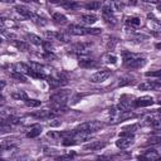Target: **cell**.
<instances>
[{
    "mask_svg": "<svg viewBox=\"0 0 161 161\" xmlns=\"http://www.w3.org/2000/svg\"><path fill=\"white\" fill-rule=\"evenodd\" d=\"M157 10L161 13V4H157Z\"/></svg>",
    "mask_w": 161,
    "mask_h": 161,
    "instance_id": "47",
    "label": "cell"
},
{
    "mask_svg": "<svg viewBox=\"0 0 161 161\" xmlns=\"http://www.w3.org/2000/svg\"><path fill=\"white\" fill-rule=\"evenodd\" d=\"M48 137H50V138H58V137H60V133H58L55 131H50V132H48Z\"/></svg>",
    "mask_w": 161,
    "mask_h": 161,
    "instance_id": "41",
    "label": "cell"
},
{
    "mask_svg": "<svg viewBox=\"0 0 161 161\" xmlns=\"http://www.w3.org/2000/svg\"><path fill=\"white\" fill-rule=\"evenodd\" d=\"M103 60H104L106 64H111V65L117 64V57H116L114 54H111V53L106 54V55L103 57Z\"/></svg>",
    "mask_w": 161,
    "mask_h": 161,
    "instance_id": "27",
    "label": "cell"
},
{
    "mask_svg": "<svg viewBox=\"0 0 161 161\" xmlns=\"http://www.w3.org/2000/svg\"><path fill=\"white\" fill-rule=\"evenodd\" d=\"M147 77H160L161 78V69L160 70H155V72H146Z\"/></svg>",
    "mask_w": 161,
    "mask_h": 161,
    "instance_id": "40",
    "label": "cell"
},
{
    "mask_svg": "<svg viewBox=\"0 0 161 161\" xmlns=\"http://www.w3.org/2000/svg\"><path fill=\"white\" fill-rule=\"evenodd\" d=\"M10 77H11V78H14V79H16L18 82H23V83H25V82H26V77L24 75V73H20V72H16V70L11 72Z\"/></svg>",
    "mask_w": 161,
    "mask_h": 161,
    "instance_id": "29",
    "label": "cell"
},
{
    "mask_svg": "<svg viewBox=\"0 0 161 161\" xmlns=\"http://www.w3.org/2000/svg\"><path fill=\"white\" fill-rule=\"evenodd\" d=\"M106 146H107V142H104V141H93V142L86 145L84 150H87V151H101Z\"/></svg>",
    "mask_w": 161,
    "mask_h": 161,
    "instance_id": "13",
    "label": "cell"
},
{
    "mask_svg": "<svg viewBox=\"0 0 161 161\" xmlns=\"http://www.w3.org/2000/svg\"><path fill=\"white\" fill-rule=\"evenodd\" d=\"M78 64H79V67H82V68H94V67H97V62H96L94 59H92V58H86L84 55H82V57L79 58Z\"/></svg>",
    "mask_w": 161,
    "mask_h": 161,
    "instance_id": "14",
    "label": "cell"
},
{
    "mask_svg": "<svg viewBox=\"0 0 161 161\" xmlns=\"http://www.w3.org/2000/svg\"><path fill=\"white\" fill-rule=\"evenodd\" d=\"M128 3H130L131 5H138L140 0H128Z\"/></svg>",
    "mask_w": 161,
    "mask_h": 161,
    "instance_id": "43",
    "label": "cell"
},
{
    "mask_svg": "<svg viewBox=\"0 0 161 161\" xmlns=\"http://www.w3.org/2000/svg\"><path fill=\"white\" fill-rule=\"evenodd\" d=\"M69 96H70L69 91H58V92L53 93L49 98V101L52 102V107L54 109H62L64 107V104L67 103Z\"/></svg>",
    "mask_w": 161,
    "mask_h": 161,
    "instance_id": "2",
    "label": "cell"
},
{
    "mask_svg": "<svg viewBox=\"0 0 161 161\" xmlns=\"http://www.w3.org/2000/svg\"><path fill=\"white\" fill-rule=\"evenodd\" d=\"M147 3H153V4H158V0H145Z\"/></svg>",
    "mask_w": 161,
    "mask_h": 161,
    "instance_id": "45",
    "label": "cell"
},
{
    "mask_svg": "<svg viewBox=\"0 0 161 161\" xmlns=\"http://www.w3.org/2000/svg\"><path fill=\"white\" fill-rule=\"evenodd\" d=\"M138 128V125L137 123H133V125H128V126H125L123 128H122V131H127V132H135L136 130Z\"/></svg>",
    "mask_w": 161,
    "mask_h": 161,
    "instance_id": "37",
    "label": "cell"
},
{
    "mask_svg": "<svg viewBox=\"0 0 161 161\" xmlns=\"http://www.w3.org/2000/svg\"><path fill=\"white\" fill-rule=\"evenodd\" d=\"M123 5L117 0H104L102 3V14H114Z\"/></svg>",
    "mask_w": 161,
    "mask_h": 161,
    "instance_id": "5",
    "label": "cell"
},
{
    "mask_svg": "<svg viewBox=\"0 0 161 161\" xmlns=\"http://www.w3.org/2000/svg\"><path fill=\"white\" fill-rule=\"evenodd\" d=\"M157 111H158V112H160V113H161V108H160V109H157Z\"/></svg>",
    "mask_w": 161,
    "mask_h": 161,
    "instance_id": "49",
    "label": "cell"
},
{
    "mask_svg": "<svg viewBox=\"0 0 161 161\" xmlns=\"http://www.w3.org/2000/svg\"><path fill=\"white\" fill-rule=\"evenodd\" d=\"M3 122H5V123H8V125H19L20 123V118L19 117H16V116H9L8 118H6V121L5 119H3Z\"/></svg>",
    "mask_w": 161,
    "mask_h": 161,
    "instance_id": "32",
    "label": "cell"
},
{
    "mask_svg": "<svg viewBox=\"0 0 161 161\" xmlns=\"http://www.w3.org/2000/svg\"><path fill=\"white\" fill-rule=\"evenodd\" d=\"M11 97H13L14 99H16V101H25V99H28V96H26V93H25L24 91L13 92V93H11Z\"/></svg>",
    "mask_w": 161,
    "mask_h": 161,
    "instance_id": "28",
    "label": "cell"
},
{
    "mask_svg": "<svg viewBox=\"0 0 161 161\" xmlns=\"http://www.w3.org/2000/svg\"><path fill=\"white\" fill-rule=\"evenodd\" d=\"M147 18L150 19V25H151V28L155 29V30L161 31V20H160V19H156L152 14H148Z\"/></svg>",
    "mask_w": 161,
    "mask_h": 161,
    "instance_id": "20",
    "label": "cell"
},
{
    "mask_svg": "<svg viewBox=\"0 0 161 161\" xmlns=\"http://www.w3.org/2000/svg\"><path fill=\"white\" fill-rule=\"evenodd\" d=\"M109 77H111V70H108V69H101V70H97L96 73H93L89 77V80L92 83H102V82L107 80Z\"/></svg>",
    "mask_w": 161,
    "mask_h": 161,
    "instance_id": "8",
    "label": "cell"
},
{
    "mask_svg": "<svg viewBox=\"0 0 161 161\" xmlns=\"http://www.w3.org/2000/svg\"><path fill=\"white\" fill-rule=\"evenodd\" d=\"M1 24H3L4 28H13V26H15V24L10 19H5V18H1Z\"/></svg>",
    "mask_w": 161,
    "mask_h": 161,
    "instance_id": "36",
    "label": "cell"
},
{
    "mask_svg": "<svg viewBox=\"0 0 161 161\" xmlns=\"http://www.w3.org/2000/svg\"><path fill=\"white\" fill-rule=\"evenodd\" d=\"M25 102V104L28 106V107H33V108H35V107H39L40 104H42V102L40 101H38V99H25L24 101Z\"/></svg>",
    "mask_w": 161,
    "mask_h": 161,
    "instance_id": "34",
    "label": "cell"
},
{
    "mask_svg": "<svg viewBox=\"0 0 161 161\" xmlns=\"http://www.w3.org/2000/svg\"><path fill=\"white\" fill-rule=\"evenodd\" d=\"M13 45H14L16 49L21 50V52L29 50V44H28L26 42H23V40H14V42H13Z\"/></svg>",
    "mask_w": 161,
    "mask_h": 161,
    "instance_id": "23",
    "label": "cell"
},
{
    "mask_svg": "<svg viewBox=\"0 0 161 161\" xmlns=\"http://www.w3.org/2000/svg\"><path fill=\"white\" fill-rule=\"evenodd\" d=\"M104 127V125L99 121H87L80 123L75 130L77 131H82V132H87V133H92V132H97L99 130H102Z\"/></svg>",
    "mask_w": 161,
    "mask_h": 161,
    "instance_id": "4",
    "label": "cell"
},
{
    "mask_svg": "<svg viewBox=\"0 0 161 161\" xmlns=\"http://www.w3.org/2000/svg\"><path fill=\"white\" fill-rule=\"evenodd\" d=\"M147 60L137 53H131V52H123V64L128 69H140L145 67Z\"/></svg>",
    "mask_w": 161,
    "mask_h": 161,
    "instance_id": "1",
    "label": "cell"
},
{
    "mask_svg": "<svg viewBox=\"0 0 161 161\" xmlns=\"http://www.w3.org/2000/svg\"><path fill=\"white\" fill-rule=\"evenodd\" d=\"M43 48H44V50L45 52H54V47H53V44L50 43V40H45V42H43Z\"/></svg>",
    "mask_w": 161,
    "mask_h": 161,
    "instance_id": "35",
    "label": "cell"
},
{
    "mask_svg": "<svg viewBox=\"0 0 161 161\" xmlns=\"http://www.w3.org/2000/svg\"><path fill=\"white\" fill-rule=\"evenodd\" d=\"M160 87H161V83L156 82V80H146V82L138 84L140 91H155V89H158Z\"/></svg>",
    "mask_w": 161,
    "mask_h": 161,
    "instance_id": "11",
    "label": "cell"
},
{
    "mask_svg": "<svg viewBox=\"0 0 161 161\" xmlns=\"http://www.w3.org/2000/svg\"><path fill=\"white\" fill-rule=\"evenodd\" d=\"M79 20L86 25H92V24H94L97 21V16L93 15V14H84V15H82L79 18Z\"/></svg>",
    "mask_w": 161,
    "mask_h": 161,
    "instance_id": "18",
    "label": "cell"
},
{
    "mask_svg": "<svg viewBox=\"0 0 161 161\" xmlns=\"http://www.w3.org/2000/svg\"><path fill=\"white\" fill-rule=\"evenodd\" d=\"M31 20H33L34 24H36V25H39V26H44V25L47 24V20H45L44 18H40L39 15H34V16L31 18Z\"/></svg>",
    "mask_w": 161,
    "mask_h": 161,
    "instance_id": "33",
    "label": "cell"
},
{
    "mask_svg": "<svg viewBox=\"0 0 161 161\" xmlns=\"http://www.w3.org/2000/svg\"><path fill=\"white\" fill-rule=\"evenodd\" d=\"M125 24L130 28H137L141 24V19L137 16H126L125 18Z\"/></svg>",
    "mask_w": 161,
    "mask_h": 161,
    "instance_id": "17",
    "label": "cell"
},
{
    "mask_svg": "<svg viewBox=\"0 0 161 161\" xmlns=\"http://www.w3.org/2000/svg\"><path fill=\"white\" fill-rule=\"evenodd\" d=\"M68 52L72 53V54L79 55V57L86 55V54L89 53V44H87V43H74L68 48Z\"/></svg>",
    "mask_w": 161,
    "mask_h": 161,
    "instance_id": "6",
    "label": "cell"
},
{
    "mask_svg": "<svg viewBox=\"0 0 161 161\" xmlns=\"http://www.w3.org/2000/svg\"><path fill=\"white\" fill-rule=\"evenodd\" d=\"M40 132H42V127L38 126V125H34V126H31V127L29 128V132L26 133V136L30 137V138H34V137L39 136Z\"/></svg>",
    "mask_w": 161,
    "mask_h": 161,
    "instance_id": "22",
    "label": "cell"
},
{
    "mask_svg": "<svg viewBox=\"0 0 161 161\" xmlns=\"http://www.w3.org/2000/svg\"><path fill=\"white\" fill-rule=\"evenodd\" d=\"M26 38H28V40H29L31 44H34V45H42V44H43V40H42L38 35H35V34L29 33V34H26Z\"/></svg>",
    "mask_w": 161,
    "mask_h": 161,
    "instance_id": "25",
    "label": "cell"
},
{
    "mask_svg": "<svg viewBox=\"0 0 161 161\" xmlns=\"http://www.w3.org/2000/svg\"><path fill=\"white\" fill-rule=\"evenodd\" d=\"M44 36L48 40H59V42H69L70 40L69 35L60 33V31H54V30H45Z\"/></svg>",
    "mask_w": 161,
    "mask_h": 161,
    "instance_id": "7",
    "label": "cell"
},
{
    "mask_svg": "<svg viewBox=\"0 0 161 161\" xmlns=\"http://www.w3.org/2000/svg\"><path fill=\"white\" fill-rule=\"evenodd\" d=\"M29 65H30V68L33 69V70H35V72H39V73H43V74H45V67L43 65V64H40V63H36V62H29L28 63Z\"/></svg>",
    "mask_w": 161,
    "mask_h": 161,
    "instance_id": "26",
    "label": "cell"
},
{
    "mask_svg": "<svg viewBox=\"0 0 161 161\" xmlns=\"http://www.w3.org/2000/svg\"><path fill=\"white\" fill-rule=\"evenodd\" d=\"M3 3H6V4H13V3H15V0H1Z\"/></svg>",
    "mask_w": 161,
    "mask_h": 161,
    "instance_id": "44",
    "label": "cell"
},
{
    "mask_svg": "<svg viewBox=\"0 0 161 161\" xmlns=\"http://www.w3.org/2000/svg\"><path fill=\"white\" fill-rule=\"evenodd\" d=\"M15 11L20 15V16H23V18H29V19H31L35 14L31 11V10H29L28 8H25V6H21V5H16L15 8Z\"/></svg>",
    "mask_w": 161,
    "mask_h": 161,
    "instance_id": "15",
    "label": "cell"
},
{
    "mask_svg": "<svg viewBox=\"0 0 161 161\" xmlns=\"http://www.w3.org/2000/svg\"><path fill=\"white\" fill-rule=\"evenodd\" d=\"M132 83H133V78H132L131 75H125V77H122V78L119 79L118 86H119V87H125V86H130V84H132Z\"/></svg>",
    "mask_w": 161,
    "mask_h": 161,
    "instance_id": "31",
    "label": "cell"
},
{
    "mask_svg": "<svg viewBox=\"0 0 161 161\" xmlns=\"http://www.w3.org/2000/svg\"><path fill=\"white\" fill-rule=\"evenodd\" d=\"M67 31L72 35H98L102 33V30L99 28H84V26H79V25H69Z\"/></svg>",
    "mask_w": 161,
    "mask_h": 161,
    "instance_id": "3",
    "label": "cell"
},
{
    "mask_svg": "<svg viewBox=\"0 0 161 161\" xmlns=\"http://www.w3.org/2000/svg\"><path fill=\"white\" fill-rule=\"evenodd\" d=\"M30 65L29 64H25V63H21V62H18L14 64V70L16 72H20V73H24V74H28L30 72Z\"/></svg>",
    "mask_w": 161,
    "mask_h": 161,
    "instance_id": "19",
    "label": "cell"
},
{
    "mask_svg": "<svg viewBox=\"0 0 161 161\" xmlns=\"http://www.w3.org/2000/svg\"><path fill=\"white\" fill-rule=\"evenodd\" d=\"M116 43H117V39L116 38H109V40L107 42V49L108 50H113Z\"/></svg>",
    "mask_w": 161,
    "mask_h": 161,
    "instance_id": "38",
    "label": "cell"
},
{
    "mask_svg": "<svg viewBox=\"0 0 161 161\" xmlns=\"http://www.w3.org/2000/svg\"><path fill=\"white\" fill-rule=\"evenodd\" d=\"M138 158H140V160H148V161H151V160H157V158H160V156H158V153H157L156 150H147V151H145V153H142Z\"/></svg>",
    "mask_w": 161,
    "mask_h": 161,
    "instance_id": "16",
    "label": "cell"
},
{
    "mask_svg": "<svg viewBox=\"0 0 161 161\" xmlns=\"http://www.w3.org/2000/svg\"><path fill=\"white\" fill-rule=\"evenodd\" d=\"M133 142H135L133 133L128 135V136H119V138L116 141V146L121 150H125V148H128L130 146H132Z\"/></svg>",
    "mask_w": 161,
    "mask_h": 161,
    "instance_id": "9",
    "label": "cell"
},
{
    "mask_svg": "<svg viewBox=\"0 0 161 161\" xmlns=\"http://www.w3.org/2000/svg\"><path fill=\"white\" fill-rule=\"evenodd\" d=\"M52 20H53L55 24H64V23L67 21V18H65V15H63V14H60V13H54V14L52 15Z\"/></svg>",
    "mask_w": 161,
    "mask_h": 161,
    "instance_id": "24",
    "label": "cell"
},
{
    "mask_svg": "<svg viewBox=\"0 0 161 161\" xmlns=\"http://www.w3.org/2000/svg\"><path fill=\"white\" fill-rule=\"evenodd\" d=\"M155 47H156V48H157V49H161V43H157V44H156V45H155Z\"/></svg>",
    "mask_w": 161,
    "mask_h": 161,
    "instance_id": "46",
    "label": "cell"
},
{
    "mask_svg": "<svg viewBox=\"0 0 161 161\" xmlns=\"http://www.w3.org/2000/svg\"><path fill=\"white\" fill-rule=\"evenodd\" d=\"M102 15H103V20H104L107 24H109V25L117 24V19H116V16H114L113 14H102Z\"/></svg>",
    "mask_w": 161,
    "mask_h": 161,
    "instance_id": "30",
    "label": "cell"
},
{
    "mask_svg": "<svg viewBox=\"0 0 161 161\" xmlns=\"http://www.w3.org/2000/svg\"><path fill=\"white\" fill-rule=\"evenodd\" d=\"M84 8L87 10H98L99 8H102V1H99V0H91V1L84 4Z\"/></svg>",
    "mask_w": 161,
    "mask_h": 161,
    "instance_id": "21",
    "label": "cell"
},
{
    "mask_svg": "<svg viewBox=\"0 0 161 161\" xmlns=\"http://www.w3.org/2000/svg\"><path fill=\"white\" fill-rule=\"evenodd\" d=\"M155 103L153 98L151 96H143V97H140V98H136L133 101V106L135 107H148V106H152Z\"/></svg>",
    "mask_w": 161,
    "mask_h": 161,
    "instance_id": "10",
    "label": "cell"
},
{
    "mask_svg": "<svg viewBox=\"0 0 161 161\" xmlns=\"http://www.w3.org/2000/svg\"><path fill=\"white\" fill-rule=\"evenodd\" d=\"M151 127H153V128H156V130H161V118L157 119V121H155V122L151 125Z\"/></svg>",
    "mask_w": 161,
    "mask_h": 161,
    "instance_id": "42",
    "label": "cell"
},
{
    "mask_svg": "<svg viewBox=\"0 0 161 161\" xmlns=\"http://www.w3.org/2000/svg\"><path fill=\"white\" fill-rule=\"evenodd\" d=\"M148 143H161V136H153V137H150Z\"/></svg>",
    "mask_w": 161,
    "mask_h": 161,
    "instance_id": "39",
    "label": "cell"
},
{
    "mask_svg": "<svg viewBox=\"0 0 161 161\" xmlns=\"http://www.w3.org/2000/svg\"><path fill=\"white\" fill-rule=\"evenodd\" d=\"M31 116H34L36 118H42V119H48V118H52V117L57 116V112L55 111H49V109H42V111L33 112Z\"/></svg>",
    "mask_w": 161,
    "mask_h": 161,
    "instance_id": "12",
    "label": "cell"
},
{
    "mask_svg": "<svg viewBox=\"0 0 161 161\" xmlns=\"http://www.w3.org/2000/svg\"><path fill=\"white\" fill-rule=\"evenodd\" d=\"M24 1H35V3H38V0H24Z\"/></svg>",
    "mask_w": 161,
    "mask_h": 161,
    "instance_id": "48",
    "label": "cell"
}]
</instances>
